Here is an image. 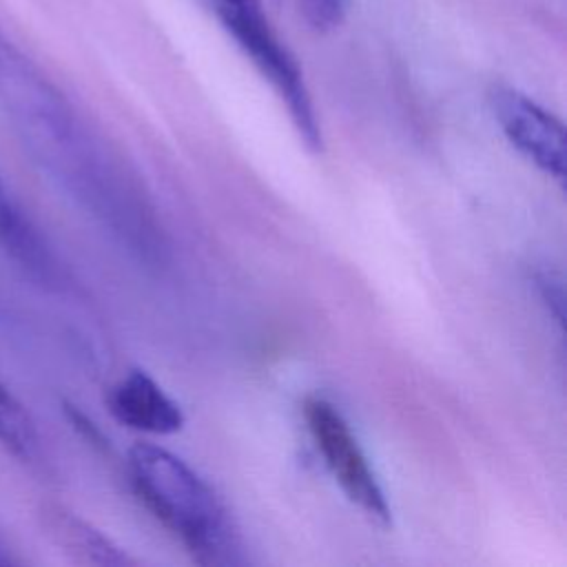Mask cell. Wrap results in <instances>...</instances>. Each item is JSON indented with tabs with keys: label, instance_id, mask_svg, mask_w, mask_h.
<instances>
[{
	"label": "cell",
	"instance_id": "1",
	"mask_svg": "<svg viewBox=\"0 0 567 567\" xmlns=\"http://www.w3.org/2000/svg\"><path fill=\"white\" fill-rule=\"evenodd\" d=\"M140 503L202 565L246 563L239 529L215 487L177 454L137 443L126 458Z\"/></svg>",
	"mask_w": 567,
	"mask_h": 567
},
{
	"label": "cell",
	"instance_id": "2",
	"mask_svg": "<svg viewBox=\"0 0 567 567\" xmlns=\"http://www.w3.org/2000/svg\"><path fill=\"white\" fill-rule=\"evenodd\" d=\"M0 102L42 151L64 157L73 184H84L104 157L84 135L66 97L0 31ZM69 177V179H71Z\"/></svg>",
	"mask_w": 567,
	"mask_h": 567
},
{
	"label": "cell",
	"instance_id": "3",
	"mask_svg": "<svg viewBox=\"0 0 567 567\" xmlns=\"http://www.w3.org/2000/svg\"><path fill=\"white\" fill-rule=\"evenodd\" d=\"M213 7L226 33L279 95L303 146L321 153V124L301 66L275 33L259 0H213Z\"/></svg>",
	"mask_w": 567,
	"mask_h": 567
},
{
	"label": "cell",
	"instance_id": "4",
	"mask_svg": "<svg viewBox=\"0 0 567 567\" xmlns=\"http://www.w3.org/2000/svg\"><path fill=\"white\" fill-rule=\"evenodd\" d=\"M301 412L317 452L348 501L377 525H390L392 512L379 476L339 408L319 394H310Z\"/></svg>",
	"mask_w": 567,
	"mask_h": 567
},
{
	"label": "cell",
	"instance_id": "5",
	"mask_svg": "<svg viewBox=\"0 0 567 567\" xmlns=\"http://www.w3.org/2000/svg\"><path fill=\"white\" fill-rule=\"evenodd\" d=\"M489 109L507 142L538 171L565 182V131L563 122L536 100L514 86H494Z\"/></svg>",
	"mask_w": 567,
	"mask_h": 567
},
{
	"label": "cell",
	"instance_id": "6",
	"mask_svg": "<svg viewBox=\"0 0 567 567\" xmlns=\"http://www.w3.org/2000/svg\"><path fill=\"white\" fill-rule=\"evenodd\" d=\"M106 405L117 423L146 434H175L186 421L179 403L173 401L144 370L124 374L109 390Z\"/></svg>",
	"mask_w": 567,
	"mask_h": 567
},
{
	"label": "cell",
	"instance_id": "7",
	"mask_svg": "<svg viewBox=\"0 0 567 567\" xmlns=\"http://www.w3.org/2000/svg\"><path fill=\"white\" fill-rule=\"evenodd\" d=\"M47 534L73 558L91 565H128L133 563L109 536L95 529L84 518L62 507H49L44 512Z\"/></svg>",
	"mask_w": 567,
	"mask_h": 567
},
{
	"label": "cell",
	"instance_id": "8",
	"mask_svg": "<svg viewBox=\"0 0 567 567\" xmlns=\"http://www.w3.org/2000/svg\"><path fill=\"white\" fill-rule=\"evenodd\" d=\"M0 244L31 270H38L44 277L51 275V255L47 252L38 233L31 228L29 219H24L20 208L9 197L2 184V177H0Z\"/></svg>",
	"mask_w": 567,
	"mask_h": 567
},
{
	"label": "cell",
	"instance_id": "9",
	"mask_svg": "<svg viewBox=\"0 0 567 567\" xmlns=\"http://www.w3.org/2000/svg\"><path fill=\"white\" fill-rule=\"evenodd\" d=\"M0 445L13 456L29 461L38 454V430L27 408L0 381Z\"/></svg>",
	"mask_w": 567,
	"mask_h": 567
},
{
	"label": "cell",
	"instance_id": "10",
	"mask_svg": "<svg viewBox=\"0 0 567 567\" xmlns=\"http://www.w3.org/2000/svg\"><path fill=\"white\" fill-rule=\"evenodd\" d=\"M303 20L317 31H332L343 22L352 0H292Z\"/></svg>",
	"mask_w": 567,
	"mask_h": 567
},
{
	"label": "cell",
	"instance_id": "11",
	"mask_svg": "<svg viewBox=\"0 0 567 567\" xmlns=\"http://www.w3.org/2000/svg\"><path fill=\"white\" fill-rule=\"evenodd\" d=\"M534 286L538 290L543 306L547 308V312L560 328L563 326V281H560V277L551 270H538L534 275Z\"/></svg>",
	"mask_w": 567,
	"mask_h": 567
}]
</instances>
